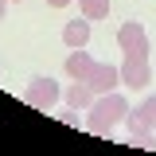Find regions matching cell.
Instances as JSON below:
<instances>
[{
	"mask_svg": "<svg viewBox=\"0 0 156 156\" xmlns=\"http://www.w3.org/2000/svg\"><path fill=\"white\" fill-rule=\"evenodd\" d=\"M129 109H133V105L117 94V90H109V94H98L94 101H90V109H86V129H90L94 136H109L117 125L129 117Z\"/></svg>",
	"mask_w": 156,
	"mask_h": 156,
	"instance_id": "6da1fadb",
	"label": "cell"
},
{
	"mask_svg": "<svg viewBox=\"0 0 156 156\" xmlns=\"http://www.w3.org/2000/svg\"><path fill=\"white\" fill-rule=\"evenodd\" d=\"M125 125H129V140L125 144H133V148H152L156 144V94L152 98H144L140 105H133L129 109V117H125Z\"/></svg>",
	"mask_w": 156,
	"mask_h": 156,
	"instance_id": "7a4b0ae2",
	"label": "cell"
},
{
	"mask_svg": "<svg viewBox=\"0 0 156 156\" xmlns=\"http://www.w3.org/2000/svg\"><path fill=\"white\" fill-rule=\"evenodd\" d=\"M58 98H62L58 82H55V78H43V74L31 78V82H27V90H23V101H27L31 109H51Z\"/></svg>",
	"mask_w": 156,
	"mask_h": 156,
	"instance_id": "3957f363",
	"label": "cell"
},
{
	"mask_svg": "<svg viewBox=\"0 0 156 156\" xmlns=\"http://www.w3.org/2000/svg\"><path fill=\"white\" fill-rule=\"evenodd\" d=\"M148 82H152L148 55H125V62H121V86H129V90H144Z\"/></svg>",
	"mask_w": 156,
	"mask_h": 156,
	"instance_id": "277c9868",
	"label": "cell"
},
{
	"mask_svg": "<svg viewBox=\"0 0 156 156\" xmlns=\"http://www.w3.org/2000/svg\"><path fill=\"white\" fill-rule=\"evenodd\" d=\"M117 43H121L125 55H148V31H144L136 20H129V23L117 27Z\"/></svg>",
	"mask_w": 156,
	"mask_h": 156,
	"instance_id": "5b68a950",
	"label": "cell"
},
{
	"mask_svg": "<svg viewBox=\"0 0 156 156\" xmlns=\"http://www.w3.org/2000/svg\"><path fill=\"white\" fill-rule=\"evenodd\" d=\"M86 86H90L94 94H109V90H117V86H121V66H113V62H94Z\"/></svg>",
	"mask_w": 156,
	"mask_h": 156,
	"instance_id": "8992f818",
	"label": "cell"
},
{
	"mask_svg": "<svg viewBox=\"0 0 156 156\" xmlns=\"http://www.w3.org/2000/svg\"><path fill=\"white\" fill-rule=\"evenodd\" d=\"M62 43L70 47V51H78V47H86L90 43V20H66V27H62Z\"/></svg>",
	"mask_w": 156,
	"mask_h": 156,
	"instance_id": "52a82bcc",
	"label": "cell"
},
{
	"mask_svg": "<svg viewBox=\"0 0 156 156\" xmlns=\"http://www.w3.org/2000/svg\"><path fill=\"white\" fill-rule=\"evenodd\" d=\"M90 70H94V58L86 55V47H78V51H70V55H66V74H70V78L86 82V78H90Z\"/></svg>",
	"mask_w": 156,
	"mask_h": 156,
	"instance_id": "ba28073f",
	"label": "cell"
},
{
	"mask_svg": "<svg viewBox=\"0 0 156 156\" xmlns=\"http://www.w3.org/2000/svg\"><path fill=\"white\" fill-rule=\"evenodd\" d=\"M94 90H90V86H86V82H78V78H70V86H66V105H70V109H90V101H94Z\"/></svg>",
	"mask_w": 156,
	"mask_h": 156,
	"instance_id": "9c48e42d",
	"label": "cell"
},
{
	"mask_svg": "<svg viewBox=\"0 0 156 156\" xmlns=\"http://www.w3.org/2000/svg\"><path fill=\"white\" fill-rule=\"evenodd\" d=\"M78 8H82L86 20H105L109 16V0H78Z\"/></svg>",
	"mask_w": 156,
	"mask_h": 156,
	"instance_id": "30bf717a",
	"label": "cell"
},
{
	"mask_svg": "<svg viewBox=\"0 0 156 156\" xmlns=\"http://www.w3.org/2000/svg\"><path fill=\"white\" fill-rule=\"evenodd\" d=\"M70 0H47V8H66Z\"/></svg>",
	"mask_w": 156,
	"mask_h": 156,
	"instance_id": "8fae6325",
	"label": "cell"
},
{
	"mask_svg": "<svg viewBox=\"0 0 156 156\" xmlns=\"http://www.w3.org/2000/svg\"><path fill=\"white\" fill-rule=\"evenodd\" d=\"M4 12H8V0H0V20H4Z\"/></svg>",
	"mask_w": 156,
	"mask_h": 156,
	"instance_id": "7c38bea8",
	"label": "cell"
},
{
	"mask_svg": "<svg viewBox=\"0 0 156 156\" xmlns=\"http://www.w3.org/2000/svg\"><path fill=\"white\" fill-rule=\"evenodd\" d=\"M16 4H20V0H16Z\"/></svg>",
	"mask_w": 156,
	"mask_h": 156,
	"instance_id": "4fadbf2b",
	"label": "cell"
}]
</instances>
